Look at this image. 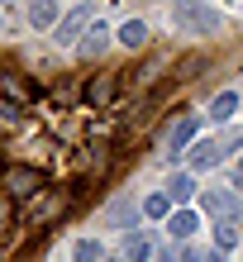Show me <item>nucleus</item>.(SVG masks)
Wrapping results in <instances>:
<instances>
[{
  "label": "nucleus",
  "mask_w": 243,
  "mask_h": 262,
  "mask_svg": "<svg viewBox=\"0 0 243 262\" xmlns=\"http://www.w3.org/2000/svg\"><path fill=\"white\" fill-rule=\"evenodd\" d=\"M0 191H5L10 200H34V195H43L48 191V177L38 172V167H24V162H10L5 172H0Z\"/></svg>",
  "instance_id": "1"
},
{
  "label": "nucleus",
  "mask_w": 243,
  "mask_h": 262,
  "mask_svg": "<svg viewBox=\"0 0 243 262\" xmlns=\"http://www.w3.org/2000/svg\"><path fill=\"white\" fill-rule=\"evenodd\" d=\"M67 200H72V191H53V186H48L43 195H34V200L24 205V220L34 224V229H48V224L57 220V214L67 210Z\"/></svg>",
  "instance_id": "2"
},
{
  "label": "nucleus",
  "mask_w": 243,
  "mask_h": 262,
  "mask_svg": "<svg viewBox=\"0 0 243 262\" xmlns=\"http://www.w3.org/2000/svg\"><path fill=\"white\" fill-rule=\"evenodd\" d=\"M176 29H186V34H210V29H219V14L210 5H176Z\"/></svg>",
  "instance_id": "3"
},
{
  "label": "nucleus",
  "mask_w": 243,
  "mask_h": 262,
  "mask_svg": "<svg viewBox=\"0 0 243 262\" xmlns=\"http://www.w3.org/2000/svg\"><path fill=\"white\" fill-rule=\"evenodd\" d=\"M86 29H91V5H77V10H72L62 24L53 29V38H57V48H77Z\"/></svg>",
  "instance_id": "4"
},
{
  "label": "nucleus",
  "mask_w": 243,
  "mask_h": 262,
  "mask_svg": "<svg viewBox=\"0 0 243 262\" xmlns=\"http://www.w3.org/2000/svg\"><path fill=\"white\" fill-rule=\"evenodd\" d=\"M0 100H5V105H34L38 86L29 81V76H19V72H5V76H0Z\"/></svg>",
  "instance_id": "5"
},
{
  "label": "nucleus",
  "mask_w": 243,
  "mask_h": 262,
  "mask_svg": "<svg viewBox=\"0 0 243 262\" xmlns=\"http://www.w3.org/2000/svg\"><path fill=\"white\" fill-rule=\"evenodd\" d=\"M224 162V143H215V138H195L191 152H186V167L191 172H210V167Z\"/></svg>",
  "instance_id": "6"
},
{
  "label": "nucleus",
  "mask_w": 243,
  "mask_h": 262,
  "mask_svg": "<svg viewBox=\"0 0 243 262\" xmlns=\"http://www.w3.org/2000/svg\"><path fill=\"white\" fill-rule=\"evenodd\" d=\"M81 96H86V105L105 110V105H110V100L119 96V76H115V72H96V76L86 81V91H81Z\"/></svg>",
  "instance_id": "7"
},
{
  "label": "nucleus",
  "mask_w": 243,
  "mask_h": 262,
  "mask_svg": "<svg viewBox=\"0 0 243 262\" xmlns=\"http://www.w3.org/2000/svg\"><path fill=\"white\" fill-rule=\"evenodd\" d=\"M24 14H29V29H53L62 24V5L57 0H24Z\"/></svg>",
  "instance_id": "8"
},
{
  "label": "nucleus",
  "mask_w": 243,
  "mask_h": 262,
  "mask_svg": "<svg viewBox=\"0 0 243 262\" xmlns=\"http://www.w3.org/2000/svg\"><path fill=\"white\" fill-rule=\"evenodd\" d=\"M201 210L210 214V220H234V214H238V195L234 191H201Z\"/></svg>",
  "instance_id": "9"
},
{
  "label": "nucleus",
  "mask_w": 243,
  "mask_h": 262,
  "mask_svg": "<svg viewBox=\"0 0 243 262\" xmlns=\"http://www.w3.org/2000/svg\"><path fill=\"white\" fill-rule=\"evenodd\" d=\"M124 262H153L158 248H153V234H143V229H129L124 234V253H119Z\"/></svg>",
  "instance_id": "10"
},
{
  "label": "nucleus",
  "mask_w": 243,
  "mask_h": 262,
  "mask_svg": "<svg viewBox=\"0 0 243 262\" xmlns=\"http://www.w3.org/2000/svg\"><path fill=\"white\" fill-rule=\"evenodd\" d=\"M195 134H201V119H176V129H172V138H167V152L172 158H181V152H191V143H195Z\"/></svg>",
  "instance_id": "11"
},
{
  "label": "nucleus",
  "mask_w": 243,
  "mask_h": 262,
  "mask_svg": "<svg viewBox=\"0 0 243 262\" xmlns=\"http://www.w3.org/2000/svg\"><path fill=\"white\" fill-rule=\"evenodd\" d=\"M167 234H172L176 243L195 238V234H201V214H195V210H172V220H167Z\"/></svg>",
  "instance_id": "12"
},
{
  "label": "nucleus",
  "mask_w": 243,
  "mask_h": 262,
  "mask_svg": "<svg viewBox=\"0 0 243 262\" xmlns=\"http://www.w3.org/2000/svg\"><path fill=\"white\" fill-rule=\"evenodd\" d=\"M105 48H110V29H105V24H96V19H91V29H86V34H81V43H77V53H81V57H100Z\"/></svg>",
  "instance_id": "13"
},
{
  "label": "nucleus",
  "mask_w": 243,
  "mask_h": 262,
  "mask_svg": "<svg viewBox=\"0 0 243 262\" xmlns=\"http://www.w3.org/2000/svg\"><path fill=\"white\" fill-rule=\"evenodd\" d=\"M234 115H238V96L234 91H219V96L210 100V119H215V124H229Z\"/></svg>",
  "instance_id": "14"
},
{
  "label": "nucleus",
  "mask_w": 243,
  "mask_h": 262,
  "mask_svg": "<svg viewBox=\"0 0 243 262\" xmlns=\"http://www.w3.org/2000/svg\"><path fill=\"white\" fill-rule=\"evenodd\" d=\"M238 243H243V238H238V224H234V220H219V224H215V243H210V248H219V253H234Z\"/></svg>",
  "instance_id": "15"
},
{
  "label": "nucleus",
  "mask_w": 243,
  "mask_h": 262,
  "mask_svg": "<svg viewBox=\"0 0 243 262\" xmlns=\"http://www.w3.org/2000/svg\"><path fill=\"white\" fill-rule=\"evenodd\" d=\"M143 214H148V220H172V195H167V191L143 195Z\"/></svg>",
  "instance_id": "16"
},
{
  "label": "nucleus",
  "mask_w": 243,
  "mask_h": 262,
  "mask_svg": "<svg viewBox=\"0 0 243 262\" xmlns=\"http://www.w3.org/2000/svg\"><path fill=\"white\" fill-rule=\"evenodd\" d=\"M119 43L139 53L143 43H148V24H143V19H129V24H119Z\"/></svg>",
  "instance_id": "17"
},
{
  "label": "nucleus",
  "mask_w": 243,
  "mask_h": 262,
  "mask_svg": "<svg viewBox=\"0 0 243 262\" xmlns=\"http://www.w3.org/2000/svg\"><path fill=\"white\" fill-rule=\"evenodd\" d=\"M167 195H172V200H191V195H195V177H191V172H172Z\"/></svg>",
  "instance_id": "18"
},
{
  "label": "nucleus",
  "mask_w": 243,
  "mask_h": 262,
  "mask_svg": "<svg viewBox=\"0 0 243 262\" xmlns=\"http://www.w3.org/2000/svg\"><path fill=\"white\" fill-rule=\"evenodd\" d=\"M72 262H105V253H100V243H96V238H77Z\"/></svg>",
  "instance_id": "19"
},
{
  "label": "nucleus",
  "mask_w": 243,
  "mask_h": 262,
  "mask_svg": "<svg viewBox=\"0 0 243 262\" xmlns=\"http://www.w3.org/2000/svg\"><path fill=\"white\" fill-rule=\"evenodd\" d=\"M10 234H14V200L0 191V243H10Z\"/></svg>",
  "instance_id": "20"
},
{
  "label": "nucleus",
  "mask_w": 243,
  "mask_h": 262,
  "mask_svg": "<svg viewBox=\"0 0 243 262\" xmlns=\"http://www.w3.org/2000/svg\"><path fill=\"white\" fill-rule=\"evenodd\" d=\"M181 262H224V253H219V248H186V253H181Z\"/></svg>",
  "instance_id": "21"
},
{
  "label": "nucleus",
  "mask_w": 243,
  "mask_h": 262,
  "mask_svg": "<svg viewBox=\"0 0 243 262\" xmlns=\"http://www.w3.org/2000/svg\"><path fill=\"white\" fill-rule=\"evenodd\" d=\"M105 220H110V224H129V220H134V205H110Z\"/></svg>",
  "instance_id": "22"
},
{
  "label": "nucleus",
  "mask_w": 243,
  "mask_h": 262,
  "mask_svg": "<svg viewBox=\"0 0 243 262\" xmlns=\"http://www.w3.org/2000/svg\"><path fill=\"white\" fill-rule=\"evenodd\" d=\"M153 262H181V253H158Z\"/></svg>",
  "instance_id": "23"
},
{
  "label": "nucleus",
  "mask_w": 243,
  "mask_h": 262,
  "mask_svg": "<svg viewBox=\"0 0 243 262\" xmlns=\"http://www.w3.org/2000/svg\"><path fill=\"white\" fill-rule=\"evenodd\" d=\"M176 5H205V0H176Z\"/></svg>",
  "instance_id": "24"
},
{
  "label": "nucleus",
  "mask_w": 243,
  "mask_h": 262,
  "mask_svg": "<svg viewBox=\"0 0 243 262\" xmlns=\"http://www.w3.org/2000/svg\"><path fill=\"white\" fill-rule=\"evenodd\" d=\"M238 186H243V167H238Z\"/></svg>",
  "instance_id": "25"
},
{
  "label": "nucleus",
  "mask_w": 243,
  "mask_h": 262,
  "mask_svg": "<svg viewBox=\"0 0 243 262\" xmlns=\"http://www.w3.org/2000/svg\"><path fill=\"white\" fill-rule=\"evenodd\" d=\"M105 262H124V257H105Z\"/></svg>",
  "instance_id": "26"
},
{
  "label": "nucleus",
  "mask_w": 243,
  "mask_h": 262,
  "mask_svg": "<svg viewBox=\"0 0 243 262\" xmlns=\"http://www.w3.org/2000/svg\"><path fill=\"white\" fill-rule=\"evenodd\" d=\"M0 5H10V0H0Z\"/></svg>",
  "instance_id": "27"
}]
</instances>
